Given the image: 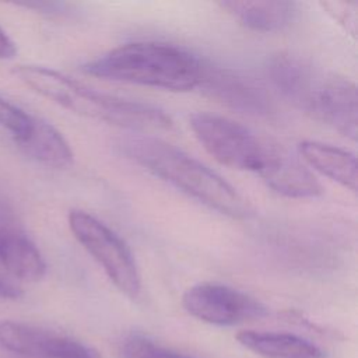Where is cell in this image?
<instances>
[{
	"instance_id": "ba28073f",
	"label": "cell",
	"mask_w": 358,
	"mask_h": 358,
	"mask_svg": "<svg viewBox=\"0 0 358 358\" xmlns=\"http://www.w3.org/2000/svg\"><path fill=\"white\" fill-rule=\"evenodd\" d=\"M0 345L27 358H98L76 338L14 320L0 322Z\"/></svg>"
},
{
	"instance_id": "5b68a950",
	"label": "cell",
	"mask_w": 358,
	"mask_h": 358,
	"mask_svg": "<svg viewBox=\"0 0 358 358\" xmlns=\"http://www.w3.org/2000/svg\"><path fill=\"white\" fill-rule=\"evenodd\" d=\"M83 71L113 81L189 91L200 85L203 62L173 45L131 42L88 62Z\"/></svg>"
},
{
	"instance_id": "ffe728a7",
	"label": "cell",
	"mask_w": 358,
	"mask_h": 358,
	"mask_svg": "<svg viewBox=\"0 0 358 358\" xmlns=\"http://www.w3.org/2000/svg\"><path fill=\"white\" fill-rule=\"evenodd\" d=\"M22 296V289L13 282L0 277V299H18Z\"/></svg>"
},
{
	"instance_id": "8fae6325",
	"label": "cell",
	"mask_w": 358,
	"mask_h": 358,
	"mask_svg": "<svg viewBox=\"0 0 358 358\" xmlns=\"http://www.w3.org/2000/svg\"><path fill=\"white\" fill-rule=\"evenodd\" d=\"M0 263L15 278L35 282L46 273V263L35 243L10 222L0 225Z\"/></svg>"
},
{
	"instance_id": "52a82bcc",
	"label": "cell",
	"mask_w": 358,
	"mask_h": 358,
	"mask_svg": "<svg viewBox=\"0 0 358 358\" xmlns=\"http://www.w3.org/2000/svg\"><path fill=\"white\" fill-rule=\"evenodd\" d=\"M182 303L189 315L217 326H234L267 315L266 305L256 298L215 282H200L187 288Z\"/></svg>"
},
{
	"instance_id": "30bf717a",
	"label": "cell",
	"mask_w": 358,
	"mask_h": 358,
	"mask_svg": "<svg viewBox=\"0 0 358 358\" xmlns=\"http://www.w3.org/2000/svg\"><path fill=\"white\" fill-rule=\"evenodd\" d=\"M17 147L31 159L55 169L73 164V151L63 134L49 122L32 116L28 129L17 138Z\"/></svg>"
},
{
	"instance_id": "7c38bea8",
	"label": "cell",
	"mask_w": 358,
	"mask_h": 358,
	"mask_svg": "<svg viewBox=\"0 0 358 358\" xmlns=\"http://www.w3.org/2000/svg\"><path fill=\"white\" fill-rule=\"evenodd\" d=\"M241 345L263 358H324V351L312 341L291 333L242 330L236 334Z\"/></svg>"
},
{
	"instance_id": "3957f363",
	"label": "cell",
	"mask_w": 358,
	"mask_h": 358,
	"mask_svg": "<svg viewBox=\"0 0 358 358\" xmlns=\"http://www.w3.org/2000/svg\"><path fill=\"white\" fill-rule=\"evenodd\" d=\"M267 73L274 87L315 119L355 140L358 131L357 88L336 73L322 71L289 53L273 56Z\"/></svg>"
},
{
	"instance_id": "ac0fdd59",
	"label": "cell",
	"mask_w": 358,
	"mask_h": 358,
	"mask_svg": "<svg viewBox=\"0 0 358 358\" xmlns=\"http://www.w3.org/2000/svg\"><path fill=\"white\" fill-rule=\"evenodd\" d=\"M354 3H326L323 4L329 13H333L334 14V18L343 24L347 22V28H348V24H354L352 20H354V11H350V7L352 6Z\"/></svg>"
},
{
	"instance_id": "8992f818",
	"label": "cell",
	"mask_w": 358,
	"mask_h": 358,
	"mask_svg": "<svg viewBox=\"0 0 358 358\" xmlns=\"http://www.w3.org/2000/svg\"><path fill=\"white\" fill-rule=\"evenodd\" d=\"M69 227L115 287L129 298H136L141 291V278L126 242L102 221L83 210L70 211Z\"/></svg>"
},
{
	"instance_id": "7a4b0ae2",
	"label": "cell",
	"mask_w": 358,
	"mask_h": 358,
	"mask_svg": "<svg viewBox=\"0 0 358 358\" xmlns=\"http://www.w3.org/2000/svg\"><path fill=\"white\" fill-rule=\"evenodd\" d=\"M14 73L32 91L77 115L140 133L172 127L169 116L155 106L96 91L53 69L18 64Z\"/></svg>"
},
{
	"instance_id": "5bb4252c",
	"label": "cell",
	"mask_w": 358,
	"mask_h": 358,
	"mask_svg": "<svg viewBox=\"0 0 358 358\" xmlns=\"http://www.w3.org/2000/svg\"><path fill=\"white\" fill-rule=\"evenodd\" d=\"M302 158L322 175L348 190H357V159L352 152L320 141H302L298 145Z\"/></svg>"
},
{
	"instance_id": "9c48e42d",
	"label": "cell",
	"mask_w": 358,
	"mask_h": 358,
	"mask_svg": "<svg viewBox=\"0 0 358 358\" xmlns=\"http://www.w3.org/2000/svg\"><path fill=\"white\" fill-rule=\"evenodd\" d=\"M199 87L211 98L242 113L266 116L273 110L270 98L262 87L229 69L203 63Z\"/></svg>"
},
{
	"instance_id": "4fadbf2b",
	"label": "cell",
	"mask_w": 358,
	"mask_h": 358,
	"mask_svg": "<svg viewBox=\"0 0 358 358\" xmlns=\"http://www.w3.org/2000/svg\"><path fill=\"white\" fill-rule=\"evenodd\" d=\"M220 6L242 25L259 32L280 31L296 14L294 1H221Z\"/></svg>"
},
{
	"instance_id": "d6986e66",
	"label": "cell",
	"mask_w": 358,
	"mask_h": 358,
	"mask_svg": "<svg viewBox=\"0 0 358 358\" xmlns=\"http://www.w3.org/2000/svg\"><path fill=\"white\" fill-rule=\"evenodd\" d=\"M17 53V46L8 34L0 27V60L13 59Z\"/></svg>"
},
{
	"instance_id": "6da1fadb",
	"label": "cell",
	"mask_w": 358,
	"mask_h": 358,
	"mask_svg": "<svg viewBox=\"0 0 358 358\" xmlns=\"http://www.w3.org/2000/svg\"><path fill=\"white\" fill-rule=\"evenodd\" d=\"M190 126L206 151L232 169L257 173L274 192L303 197L313 185L310 172L284 147L243 124L211 113H194Z\"/></svg>"
},
{
	"instance_id": "e0dca14e",
	"label": "cell",
	"mask_w": 358,
	"mask_h": 358,
	"mask_svg": "<svg viewBox=\"0 0 358 358\" xmlns=\"http://www.w3.org/2000/svg\"><path fill=\"white\" fill-rule=\"evenodd\" d=\"M18 6L35 10L38 13H42V14H46V15H64V14H67L70 11V6L64 4V3L22 1V3H18Z\"/></svg>"
},
{
	"instance_id": "2e32d148",
	"label": "cell",
	"mask_w": 358,
	"mask_h": 358,
	"mask_svg": "<svg viewBox=\"0 0 358 358\" xmlns=\"http://www.w3.org/2000/svg\"><path fill=\"white\" fill-rule=\"evenodd\" d=\"M31 120L32 115L0 96V127L10 131L13 138L20 137L28 129Z\"/></svg>"
},
{
	"instance_id": "9a60e30c",
	"label": "cell",
	"mask_w": 358,
	"mask_h": 358,
	"mask_svg": "<svg viewBox=\"0 0 358 358\" xmlns=\"http://www.w3.org/2000/svg\"><path fill=\"white\" fill-rule=\"evenodd\" d=\"M123 351L126 358H196L193 355L159 345L143 336H131L127 338Z\"/></svg>"
},
{
	"instance_id": "277c9868",
	"label": "cell",
	"mask_w": 358,
	"mask_h": 358,
	"mask_svg": "<svg viewBox=\"0 0 358 358\" xmlns=\"http://www.w3.org/2000/svg\"><path fill=\"white\" fill-rule=\"evenodd\" d=\"M120 148L151 173L210 208L234 218L249 215L250 207L235 187L175 145L145 134H131L122 140Z\"/></svg>"
}]
</instances>
